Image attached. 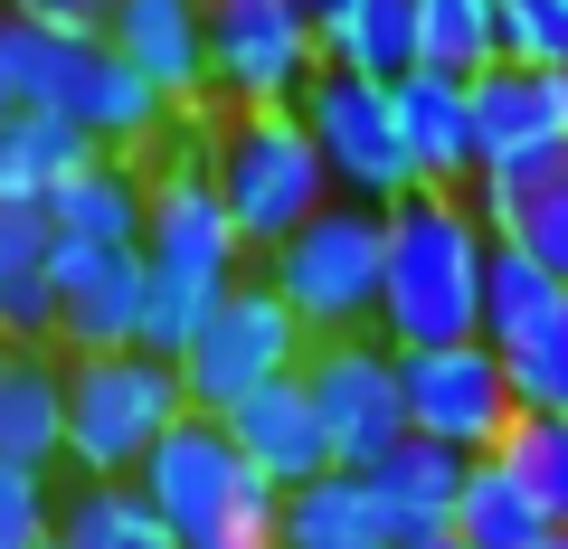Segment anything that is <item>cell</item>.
Listing matches in <instances>:
<instances>
[{"label":"cell","instance_id":"cell-34","mask_svg":"<svg viewBox=\"0 0 568 549\" xmlns=\"http://www.w3.org/2000/svg\"><path fill=\"white\" fill-rule=\"evenodd\" d=\"M20 114V77H10V29H0V123Z\"/></svg>","mask_w":568,"mask_h":549},{"label":"cell","instance_id":"cell-39","mask_svg":"<svg viewBox=\"0 0 568 549\" xmlns=\"http://www.w3.org/2000/svg\"><path fill=\"white\" fill-rule=\"evenodd\" d=\"M0 350H10V342H0Z\"/></svg>","mask_w":568,"mask_h":549},{"label":"cell","instance_id":"cell-14","mask_svg":"<svg viewBox=\"0 0 568 549\" xmlns=\"http://www.w3.org/2000/svg\"><path fill=\"white\" fill-rule=\"evenodd\" d=\"M474 209L503 246H521L530 265H549L568 285V143H540V152H503L484 162L474 181Z\"/></svg>","mask_w":568,"mask_h":549},{"label":"cell","instance_id":"cell-22","mask_svg":"<svg viewBox=\"0 0 568 549\" xmlns=\"http://www.w3.org/2000/svg\"><path fill=\"white\" fill-rule=\"evenodd\" d=\"M313 39H323V67L398 85L417 67V0H323Z\"/></svg>","mask_w":568,"mask_h":549},{"label":"cell","instance_id":"cell-38","mask_svg":"<svg viewBox=\"0 0 568 549\" xmlns=\"http://www.w3.org/2000/svg\"><path fill=\"white\" fill-rule=\"evenodd\" d=\"M559 549H568V530H559Z\"/></svg>","mask_w":568,"mask_h":549},{"label":"cell","instance_id":"cell-13","mask_svg":"<svg viewBox=\"0 0 568 549\" xmlns=\"http://www.w3.org/2000/svg\"><path fill=\"white\" fill-rule=\"evenodd\" d=\"M48 285H58V350H123L142 342V246H85V237H58V265H48Z\"/></svg>","mask_w":568,"mask_h":549},{"label":"cell","instance_id":"cell-8","mask_svg":"<svg viewBox=\"0 0 568 549\" xmlns=\"http://www.w3.org/2000/svg\"><path fill=\"white\" fill-rule=\"evenodd\" d=\"M304 350H313V332L294 323V304H284L265 275H246V285H237V294H227V304L181 342L190 417H227V407L256 398L265 379H294V369H304Z\"/></svg>","mask_w":568,"mask_h":549},{"label":"cell","instance_id":"cell-23","mask_svg":"<svg viewBox=\"0 0 568 549\" xmlns=\"http://www.w3.org/2000/svg\"><path fill=\"white\" fill-rule=\"evenodd\" d=\"M284 549H398V530H388L369 474L332 465V474L284 492Z\"/></svg>","mask_w":568,"mask_h":549},{"label":"cell","instance_id":"cell-5","mask_svg":"<svg viewBox=\"0 0 568 549\" xmlns=\"http://www.w3.org/2000/svg\"><path fill=\"white\" fill-rule=\"evenodd\" d=\"M133 484L171 521V549H284V492L227 446L219 417H181Z\"/></svg>","mask_w":568,"mask_h":549},{"label":"cell","instance_id":"cell-33","mask_svg":"<svg viewBox=\"0 0 568 549\" xmlns=\"http://www.w3.org/2000/svg\"><path fill=\"white\" fill-rule=\"evenodd\" d=\"M10 20H58V29H104V10L114 0H0Z\"/></svg>","mask_w":568,"mask_h":549},{"label":"cell","instance_id":"cell-4","mask_svg":"<svg viewBox=\"0 0 568 549\" xmlns=\"http://www.w3.org/2000/svg\"><path fill=\"white\" fill-rule=\"evenodd\" d=\"M200 162H209V181H219L227 218H237L246 256H275L304 218H323V209L342 200L294 104H209V152Z\"/></svg>","mask_w":568,"mask_h":549},{"label":"cell","instance_id":"cell-31","mask_svg":"<svg viewBox=\"0 0 568 549\" xmlns=\"http://www.w3.org/2000/svg\"><path fill=\"white\" fill-rule=\"evenodd\" d=\"M503 369H511V398H521V407H568V313L540 323L530 342H511Z\"/></svg>","mask_w":568,"mask_h":549},{"label":"cell","instance_id":"cell-11","mask_svg":"<svg viewBox=\"0 0 568 549\" xmlns=\"http://www.w3.org/2000/svg\"><path fill=\"white\" fill-rule=\"evenodd\" d=\"M398 398H407V436H436L455 455H493L521 417L511 369L493 342H436V350H398Z\"/></svg>","mask_w":568,"mask_h":549},{"label":"cell","instance_id":"cell-9","mask_svg":"<svg viewBox=\"0 0 568 549\" xmlns=\"http://www.w3.org/2000/svg\"><path fill=\"white\" fill-rule=\"evenodd\" d=\"M294 114H304V133H313V152H323V171H332L342 200L398 209L407 190H417V171H407V133H398V85L323 67V77L294 95Z\"/></svg>","mask_w":568,"mask_h":549},{"label":"cell","instance_id":"cell-3","mask_svg":"<svg viewBox=\"0 0 568 549\" xmlns=\"http://www.w3.org/2000/svg\"><path fill=\"white\" fill-rule=\"evenodd\" d=\"M0 29H10V77H20V104L77 123L95 152H133V162H152V152L190 123L171 95H152V85L114 58V39H104V29L10 20V10H0Z\"/></svg>","mask_w":568,"mask_h":549},{"label":"cell","instance_id":"cell-28","mask_svg":"<svg viewBox=\"0 0 568 549\" xmlns=\"http://www.w3.org/2000/svg\"><path fill=\"white\" fill-rule=\"evenodd\" d=\"M417 67L436 77L503 67V0H417Z\"/></svg>","mask_w":568,"mask_h":549},{"label":"cell","instance_id":"cell-29","mask_svg":"<svg viewBox=\"0 0 568 549\" xmlns=\"http://www.w3.org/2000/svg\"><path fill=\"white\" fill-rule=\"evenodd\" d=\"M493 455H503V465L530 484V502L568 530V407H521V417H511V436H503Z\"/></svg>","mask_w":568,"mask_h":549},{"label":"cell","instance_id":"cell-7","mask_svg":"<svg viewBox=\"0 0 568 549\" xmlns=\"http://www.w3.org/2000/svg\"><path fill=\"white\" fill-rule=\"evenodd\" d=\"M256 275L294 304V323L313 342L342 332H379V275H388V209L332 200L323 218H304L275 256H256Z\"/></svg>","mask_w":568,"mask_h":549},{"label":"cell","instance_id":"cell-18","mask_svg":"<svg viewBox=\"0 0 568 549\" xmlns=\"http://www.w3.org/2000/svg\"><path fill=\"white\" fill-rule=\"evenodd\" d=\"M0 465L67 474V350L58 342L0 350Z\"/></svg>","mask_w":568,"mask_h":549},{"label":"cell","instance_id":"cell-15","mask_svg":"<svg viewBox=\"0 0 568 549\" xmlns=\"http://www.w3.org/2000/svg\"><path fill=\"white\" fill-rule=\"evenodd\" d=\"M104 39L152 95H171L181 114H209V0H114Z\"/></svg>","mask_w":568,"mask_h":549},{"label":"cell","instance_id":"cell-17","mask_svg":"<svg viewBox=\"0 0 568 549\" xmlns=\"http://www.w3.org/2000/svg\"><path fill=\"white\" fill-rule=\"evenodd\" d=\"M219 427H227V446H237L275 492H294V484H313V474H332V436H323V407H313L304 369H294V379H265L256 398L227 407Z\"/></svg>","mask_w":568,"mask_h":549},{"label":"cell","instance_id":"cell-12","mask_svg":"<svg viewBox=\"0 0 568 549\" xmlns=\"http://www.w3.org/2000/svg\"><path fill=\"white\" fill-rule=\"evenodd\" d=\"M304 388L323 407V436H332V465L369 474L388 446L407 436V398H398V342L379 332H342V342H313L304 350Z\"/></svg>","mask_w":568,"mask_h":549},{"label":"cell","instance_id":"cell-24","mask_svg":"<svg viewBox=\"0 0 568 549\" xmlns=\"http://www.w3.org/2000/svg\"><path fill=\"white\" fill-rule=\"evenodd\" d=\"M58 540L67 549H171V521L133 474H67L58 484Z\"/></svg>","mask_w":568,"mask_h":549},{"label":"cell","instance_id":"cell-36","mask_svg":"<svg viewBox=\"0 0 568 549\" xmlns=\"http://www.w3.org/2000/svg\"><path fill=\"white\" fill-rule=\"evenodd\" d=\"M39 549H67V540H39Z\"/></svg>","mask_w":568,"mask_h":549},{"label":"cell","instance_id":"cell-21","mask_svg":"<svg viewBox=\"0 0 568 549\" xmlns=\"http://www.w3.org/2000/svg\"><path fill=\"white\" fill-rule=\"evenodd\" d=\"M465 474H474V455H455V446H436V436H398V446L369 465V492H379V511H388V530H446L455 521V502H465Z\"/></svg>","mask_w":568,"mask_h":549},{"label":"cell","instance_id":"cell-30","mask_svg":"<svg viewBox=\"0 0 568 549\" xmlns=\"http://www.w3.org/2000/svg\"><path fill=\"white\" fill-rule=\"evenodd\" d=\"M39 540H58V474L0 465V549H39Z\"/></svg>","mask_w":568,"mask_h":549},{"label":"cell","instance_id":"cell-32","mask_svg":"<svg viewBox=\"0 0 568 549\" xmlns=\"http://www.w3.org/2000/svg\"><path fill=\"white\" fill-rule=\"evenodd\" d=\"M503 58L511 67H568V0H503Z\"/></svg>","mask_w":568,"mask_h":549},{"label":"cell","instance_id":"cell-35","mask_svg":"<svg viewBox=\"0 0 568 549\" xmlns=\"http://www.w3.org/2000/svg\"><path fill=\"white\" fill-rule=\"evenodd\" d=\"M398 549H465V540H455V530H407Z\"/></svg>","mask_w":568,"mask_h":549},{"label":"cell","instance_id":"cell-26","mask_svg":"<svg viewBox=\"0 0 568 549\" xmlns=\"http://www.w3.org/2000/svg\"><path fill=\"white\" fill-rule=\"evenodd\" d=\"M559 313H568V285L549 275V265H530L521 246L493 237V265H484V342L511 350V342H530L540 323H559Z\"/></svg>","mask_w":568,"mask_h":549},{"label":"cell","instance_id":"cell-25","mask_svg":"<svg viewBox=\"0 0 568 549\" xmlns=\"http://www.w3.org/2000/svg\"><path fill=\"white\" fill-rule=\"evenodd\" d=\"M455 540L465 549H559V521L530 502V484L503 465V455H474L465 474V502H455Z\"/></svg>","mask_w":568,"mask_h":549},{"label":"cell","instance_id":"cell-2","mask_svg":"<svg viewBox=\"0 0 568 549\" xmlns=\"http://www.w3.org/2000/svg\"><path fill=\"white\" fill-rule=\"evenodd\" d=\"M484 265H493V227L474 209V190H407L388 209L379 342L398 350L484 342Z\"/></svg>","mask_w":568,"mask_h":549},{"label":"cell","instance_id":"cell-37","mask_svg":"<svg viewBox=\"0 0 568 549\" xmlns=\"http://www.w3.org/2000/svg\"><path fill=\"white\" fill-rule=\"evenodd\" d=\"M304 10H323V0H304Z\"/></svg>","mask_w":568,"mask_h":549},{"label":"cell","instance_id":"cell-19","mask_svg":"<svg viewBox=\"0 0 568 549\" xmlns=\"http://www.w3.org/2000/svg\"><path fill=\"white\" fill-rule=\"evenodd\" d=\"M142 218H152V171L133 152H85L58 190H48V227L85 246H142Z\"/></svg>","mask_w":568,"mask_h":549},{"label":"cell","instance_id":"cell-20","mask_svg":"<svg viewBox=\"0 0 568 549\" xmlns=\"http://www.w3.org/2000/svg\"><path fill=\"white\" fill-rule=\"evenodd\" d=\"M58 227L39 200H0V342H58Z\"/></svg>","mask_w":568,"mask_h":549},{"label":"cell","instance_id":"cell-1","mask_svg":"<svg viewBox=\"0 0 568 549\" xmlns=\"http://www.w3.org/2000/svg\"><path fill=\"white\" fill-rule=\"evenodd\" d=\"M200 152H209V114H190L142 162L152 171V218H142V275H152V294H142V350H162V360H181V342L246 285V237H237V218H227V200H219Z\"/></svg>","mask_w":568,"mask_h":549},{"label":"cell","instance_id":"cell-27","mask_svg":"<svg viewBox=\"0 0 568 549\" xmlns=\"http://www.w3.org/2000/svg\"><path fill=\"white\" fill-rule=\"evenodd\" d=\"M85 152H95V143H85L77 123H58V114H39V104H20V114L0 123V200H39V209H48V190H58Z\"/></svg>","mask_w":568,"mask_h":549},{"label":"cell","instance_id":"cell-10","mask_svg":"<svg viewBox=\"0 0 568 549\" xmlns=\"http://www.w3.org/2000/svg\"><path fill=\"white\" fill-rule=\"evenodd\" d=\"M323 77L304 0H209V104H294Z\"/></svg>","mask_w":568,"mask_h":549},{"label":"cell","instance_id":"cell-16","mask_svg":"<svg viewBox=\"0 0 568 549\" xmlns=\"http://www.w3.org/2000/svg\"><path fill=\"white\" fill-rule=\"evenodd\" d=\"M398 133H407V171H417V190H474V181H484L474 77L407 67V77H398Z\"/></svg>","mask_w":568,"mask_h":549},{"label":"cell","instance_id":"cell-6","mask_svg":"<svg viewBox=\"0 0 568 549\" xmlns=\"http://www.w3.org/2000/svg\"><path fill=\"white\" fill-rule=\"evenodd\" d=\"M190 417L181 360L162 350H77L67 360V474H142V455Z\"/></svg>","mask_w":568,"mask_h":549}]
</instances>
